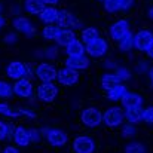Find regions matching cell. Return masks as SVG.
<instances>
[{"label":"cell","instance_id":"74e56055","mask_svg":"<svg viewBox=\"0 0 153 153\" xmlns=\"http://www.w3.org/2000/svg\"><path fill=\"white\" fill-rule=\"evenodd\" d=\"M3 153H19V152H18L15 147H12V146H7V147L3 150Z\"/></svg>","mask_w":153,"mask_h":153},{"label":"cell","instance_id":"f546056e","mask_svg":"<svg viewBox=\"0 0 153 153\" xmlns=\"http://www.w3.org/2000/svg\"><path fill=\"white\" fill-rule=\"evenodd\" d=\"M125 153H146V149L141 143H129L126 147H125Z\"/></svg>","mask_w":153,"mask_h":153},{"label":"cell","instance_id":"277c9868","mask_svg":"<svg viewBox=\"0 0 153 153\" xmlns=\"http://www.w3.org/2000/svg\"><path fill=\"white\" fill-rule=\"evenodd\" d=\"M36 76L42 80V82H52L58 77V71L56 68L51 65V64H46V62H42L37 65L36 68Z\"/></svg>","mask_w":153,"mask_h":153},{"label":"cell","instance_id":"7402d4cb","mask_svg":"<svg viewBox=\"0 0 153 153\" xmlns=\"http://www.w3.org/2000/svg\"><path fill=\"white\" fill-rule=\"evenodd\" d=\"M126 92H128L126 88L119 83V85H116V86L107 89V98L111 100V101H117V100H122V97H123Z\"/></svg>","mask_w":153,"mask_h":153},{"label":"cell","instance_id":"4dcf8cb0","mask_svg":"<svg viewBox=\"0 0 153 153\" xmlns=\"http://www.w3.org/2000/svg\"><path fill=\"white\" fill-rule=\"evenodd\" d=\"M9 135H13V128H12V125H7V123L0 122V141H3V140L7 138Z\"/></svg>","mask_w":153,"mask_h":153},{"label":"cell","instance_id":"d590c367","mask_svg":"<svg viewBox=\"0 0 153 153\" xmlns=\"http://www.w3.org/2000/svg\"><path fill=\"white\" fill-rule=\"evenodd\" d=\"M30 137H31V141L37 143L40 140V132L37 129H30Z\"/></svg>","mask_w":153,"mask_h":153},{"label":"cell","instance_id":"52a82bcc","mask_svg":"<svg viewBox=\"0 0 153 153\" xmlns=\"http://www.w3.org/2000/svg\"><path fill=\"white\" fill-rule=\"evenodd\" d=\"M77 79H79V73L77 70H73L70 67H65V68H61L58 71V80L61 85H65V86H73L77 83Z\"/></svg>","mask_w":153,"mask_h":153},{"label":"cell","instance_id":"2e32d148","mask_svg":"<svg viewBox=\"0 0 153 153\" xmlns=\"http://www.w3.org/2000/svg\"><path fill=\"white\" fill-rule=\"evenodd\" d=\"M56 24L61 28H68L71 25L76 24V18L73 13H70L68 10H58V16H56Z\"/></svg>","mask_w":153,"mask_h":153},{"label":"cell","instance_id":"e575fe53","mask_svg":"<svg viewBox=\"0 0 153 153\" xmlns=\"http://www.w3.org/2000/svg\"><path fill=\"white\" fill-rule=\"evenodd\" d=\"M116 74H117L122 80H128L129 76H131V73H129L128 68H125V67H117V68H116Z\"/></svg>","mask_w":153,"mask_h":153},{"label":"cell","instance_id":"4316f807","mask_svg":"<svg viewBox=\"0 0 153 153\" xmlns=\"http://www.w3.org/2000/svg\"><path fill=\"white\" fill-rule=\"evenodd\" d=\"M119 48H120V51H131L132 49V46H134V36H132V33L129 31V33H126L119 42Z\"/></svg>","mask_w":153,"mask_h":153},{"label":"cell","instance_id":"9c48e42d","mask_svg":"<svg viewBox=\"0 0 153 153\" xmlns=\"http://www.w3.org/2000/svg\"><path fill=\"white\" fill-rule=\"evenodd\" d=\"M13 92H15L18 97L28 98V97H31V94H33V85H31V82H30L28 79L22 77V79H19V80L15 82V85H13Z\"/></svg>","mask_w":153,"mask_h":153},{"label":"cell","instance_id":"44dd1931","mask_svg":"<svg viewBox=\"0 0 153 153\" xmlns=\"http://www.w3.org/2000/svg\"><path fill=\"white\" fill-rule=\"evenodd\" d=\"M40 21H43L45 24H53L56 22V16H58V9H55L53 6H46L40 13Z\"/></svg>","mask_w":153,"mask_h":153},{"label":"cell","instance_id":"7a4b0ae2","mask_svg":"<svg viewBox=\"0 0 153 153\" xmlns=\"http://www.w3.org/2000/svg\"><path fill=\"white\" fill-rule=\"evenodd\" d=\"M82 122L89 126V128H95L102 122V114L98 108L94 107H88L82 111Z\"/></svg>","mask_w":153,"mask_h":153},{"label":"cell","instance_id":"ab89813d","mask_svg":"<svg viewBox=\"0 0 153 153\" xmlns=\"http://www.w3.org/2000/svg\"><path fill=\"white\" fill-rule=\"evenodd\" d=\"M43 1H45L46 6H53V4H56L59 0H43Z\"/></svg>","mask_w":153,"mask_h":153},{"label":"cell","instance_id":"d6a6232c","mask_svg":"<svg viewBox=\"0 0 153 153\" xmlns=\"http://www.w3.org/2000/svg\"><path fill=\"white\" fill-rule=\"evenodd\" d=\"M122 134H123V137H134L137 134V129H135V126L132 123H129V125H125L123 126Z\"/></svg>","mask_w":153,"mask_h":153},{"label":"cell","instance_id":"8fae6325","mask_svg":"<svg viewBox=\"0 0 153 153\" xmlns=\"http://www.w3.org/2000/svg\"><path fill=\"white\" fill-rule=\"evenodd\" d=\"M46 140H48V143H49L51 146L59 147V146H64V144L67 143V135H65V132H62L61 129L53 128V129L46 131Z\"/></svg>","mask_w":153,"mask_h":153},{"label":"cell","instance_id":"cb8c5ba5","mask_svg":"<svg viewBox=\"0 0 153 153\" xmlns=\"http://www.w3.org/2000/svg\"><path fill=\"white\" fill-rule=\"evenodd\" d=\"M122 82V79L116 74V73H108V74H104L101 77V85L105 89H110L116 85H119Z\"/></svg>","mask_w":153,"mask_h":153},{"label":"cell","instance_id":"7bdbcfd3","mask_svg":"<svg viewBox=\"0 0 153 153\" xmlns=\"http://www.w3.org/2000/svg\"><path fill=\"white\" fill-rule=\"evenodd\" d=\"M4 22H6V21H4V18H3V16L0 15V28H1V27L4 25Z\"/></svg>","mask_w":153,"mask_h":153},{"label":"cell","instance_id":"60d3db41","mask_svg":"<svg viewBox=\"0 0 153 153\" xmlns=\"http://www.w3.org/2000/svg\"><path fill=\"white\" fill-rule=\"evenodd\" d=\"M146 53H147V55H149L150 58H153V42H152V45L149 46V49L146 51Z\"/></svg>","mask_w":153,"mask_h":153},{"label":"cell","instance_id":"5bb4252c","mask_svg":"<svg viewBox=\"0 0 153 153\" xmlns=\"http://www.w3.org/2000/svg\"><path fill=\"white\" fill-rule=\"evenodd\" d=\"M89 65V59L83 55H77V56H68L65 59V67H70L73 70H85Z\"/></svg>","mask_w":153,"mask_h":153},{"label":"cell","instance_id":"6da1fadb","mask_svg":"<svg viewBox=\"0 0 153 153\" xmlns=\"http://www.w3.org/2000/svg\"><path fill=\"white\" fill-rule=\"evenodd\" d=\"M123 117H125V113L119 107H110L102 113V122L110 128L119 126L123 122Z\"/></svg>","mask_w":153,"mask_h":153},{"label":"cell","instance_id":"ba28073f","mask_svg":"<svg viewBox=\"0 0 153 153\" xmlns=\"http://www.w3.org/2000/svg\"><path fill=\"white\" fill-rule=\"evenodd\" d=\"M86 52L91 55V56H95V58H98V56H102L105 52H107V42L101 39V37H98V39H95V40H92V42H89V43H86Z\"/></svg>","mask_w":153,"mask_h":153},{"label":"cell","instance_id":"b9f144b4","mask_svg":"<svg viewBox=\"0 0 153 153\" xmlns=\"http://www.w3.org/2000/svg\"><path fill=\"white\" fill-rule=\"evenodd\" d=\"M6 39H7V40H9V42H12V40H13V42H15V39H16V37H15V36H13V34H9V36H7V37H6Z\"/></svg>","mask_w":153,"mask_h":153},{"label":"cell","instance_id":"e0dca14e","mask_svg":"<svg viewBox=\"0 0 153 153\" xmlns=\"http://www.w3.org/2000/svg\"><path fill=\"white\" fill-rule=\"evenodd\" d=\"M13 27H15L18 31H21V33H24V34H28V36L34 31L33 24H31L30 19L25 18V16H18L16 19H13Z\"/></svg>","mask_w":153,"mask_h":153},{"label":"cell","instance_id":"603a6c76","mask_svg":"<svg viewBox=\"0 0 153 153\" xmlns=\"http://www.w3.org/2000/svg\"><path fill=\"white\" fill-rule=\"evenodd\" d=\"M122 104L123 107H131V105H141L143 104V98L138 95V94H134V92H126L123 97H122Z\"/></svg>","mask_w":153,"mask_h":153},{"label":"cell","instance_id":"ffe728a7","mask_svg":"<svg viewBox=\"0 0 153 153\" xmlns=\"http://www.w3.org/2000/svg\"><path fill=\"white\" fill-rule=\"evenodd\" d=\"M45 7H46V4H45L43 0H25L24 1L25 12H28L31 15H39Z\"/></svg>","mask_w":153,"mask_h":153},{"label":"cell","instance_id":"ac0fdd59","mask_svg":"<svg viewBox=\"0 0 153 153\" xmlns=\"http://www.w3.org/2000/svg\"><path fill=\"white\" fill-rule=\"evenodd\" d=\"M125 117L128 119L129 123H137V122L143 120V110H141V105H131V107H126V110H125Z\"/></svg>","mask_w":153,"mask_h":153},{"label":"cell","instance_id":"7dc6e473","mask_svg":"<svg viewBox=\"0 0 153 153\" xmlns=\"http://www.w3.org/2000/svg\"><path fill=\"white\" fill-rule=\"evenodd\" d=\"M101 1H105V0H101Z\"/></svg>","mask_w":153,"mask_h":153},{"label":"cell","instance_id":"f6af8a7d","mask_svg":"<svg viewBox=\"0 0 153 153\" xmlns=\"http://www.w3.org/2000/svg\"><path fill=\"white\" fill-rule=\"evenodd\" d=\"M149 16H150V18L153 19V6L150 7V10H149Z\"/></svg>","mask_w":153,"mask_h":153},{"label":"cell","instance_id":"4fadbf2b","mask_svg":"<svg viewBox=\"0 0 153 153\" xmlns=\"http://www.w3.org/2000/svg\"><path fill=\"white\" fill-rule=\"evenodd\" d=\"M134 0H105L104 1V9L107 12H119V10H126L131 7Z\"/></svg>","mask_w":153,"mask_h":153},{"label":"cell","instance_id":"5b68a950","mask_svg":"<svg viewBox=\"0 0 153 153\" xmlns=\"http://www.w3.org/2000/svg\"><path fill=\"white\" fill-rule=\"evenodd\" d=\"M58 94V89L56 86L52 83V82H43L39 88H37V97L45 102H51L55 100Z\"/></svg>","mask_w":153,"mask_h":153},{"label":"cell","instance_id":"7c38bea8","mask_svg":"<svg viewBox=\"0 0 153 153\" xmlns=\"http://www.w3.org/2000/svg\"><path fill=\"white\" fill-rule=\"evenodd\" d=\"M25 70H27V65H24L21 61H13L7 65L6 68V73L10 79L13 80H19L25 76Z\"/></svg>","mask_w":153,"mask_h":153},{"label":"cell","instance_id":"1f68e13d","mask_svg":"<svg viewBox=\"0 0 153 153\" xmlns=\"http://www.w3.org/2000/svg\"><path fill=\"white\" fill-rule=\"evenodd\" d=\"M12 92H13V88L9 83L0 80V98H7L12 95Z\"/></svg>","mask_w":153,"mask_h":153},{"label":"cell","instance_id":"8992f818","mask_svg":"<svg viewBox=\"0 0 153 153\" xmlns=\"http://www.w3.org/2000/svg\"><path fill=\"white\" fill-rule=\"evenodd\" d=\"M94 149H95V144L91 137L80 135V137L74 138V141H73V150L76 153H92Z\"/></svg>","mask_w":153,"mask_h":153},{"label":"cell","instance_id":"d4e9b609","mask_svg":"<svg viewBox=\"0 0 153 153\" xmlns=\"http://www.w3.org/2000/svg\"><path fill=\"white\" fill-rule=\"evenodd\" d=\"M65 51L68 53V56H77V55H83L85 48H83V43L80 40H73L68 46H65Z\"/></svg>","mask_w":153,"mask_h":153},{"label":"cell","instance_id":"ee69618b","mask_svg":"<svg viewBox=\"0 0 153 153\" xmlns=\"http://www.w3.org/2000/svg\"><path fill=\"white\" fill-rule=\"evenodd\" d=\"M149 74H150V80H152V85H153V67L150 68V73Z\"/></svg>","mask_w":153,"mask_h":153},{"label":"cell","instance_id":"3957f363","mask_svg":"<svg viewBox=\"0 0 153 153\" xmlns=\"http://www.w3.org/2000/svg\"><path fill=\"white\" fill-rule=\"evenodd\" d=\"M153 42V33L149 30H140L134 36V46L141 52H146Z\"/></svg>","mask_w":153,"mask_h":153},{"label":"cell","instance_id":"836d02e7","mask_svg":"<svg viewBox=\"0 0 153 153\" xmlns=\"http://www.w3.org/2000/svg\"><path fill=\"white\" fill-rule=\"evenodd\" d=\"M143 120L147 123H153V107H147L143 110Z\"/></svg>","mask_w":153,"mask_h":153},{"label":"cell","instance_id":"484cf974","mask_svg":"<svg viewBox=\"0 0 153 153\" xmlns=\"http://www.w3.org/2000/svg\"><path fill=\"white\" fill-rule=\"evenodd\" d=\"M27 110H21V108H12L7 104H0V113L4 116H10V117H18L21 114H25Z\"/></svg>","mask_w":153,"mask_h":153},{"label":"cell","instance_id":"f35d334b","mask_svg":"<svg viewBox=\"0 0 153 153\" xmlns=\"http://www.w3.org/2000/svg\"><path fill=\"white\" fill-rule=\"evenodd\" d=\"M55 49H53V48H51V49H48V51H46V55H48V56H49V58H55Z\"/></svg>","mask_w":153,"mask_h":153},{"label":"cell","instance_id":"83f0119b","mask_svg":"<svg viewBox=\"0 0 153 153\" xmlns=\"http://www.w3.org/2000/svg\"><path fill=\"white\" fill-rule=\"evenodd\" d=\"M98 37H100V33H98V30L94 28V27H88V28H85V30L82 31V40H83L85 43H89V42L98 39Z\"/></svg>","mask_w":153,"mask_h":153},{"label":"cell","instance_id":"9a60e30c","mask_svg":"<svg viewBox=\"0 0 153 153\" xmlns=\"http://www.w3.org/2000/svg\"><path fill=\"white\" fill-rule=\"evenodd\" d=\"M13 140L18 146H28L31 143V137H30V129H25L24 126H16L13 131Z\"/></svg>","mask_w":153,"mask_h":153},{"label":"cell","instance_id":"f1b7e54d","mask_svg":"<svg viewBox=\"0 0 153 153\" xmlns=\"http://www.w3.org/2000/svg\"><path fill=\"white\" fill-rule=\"evenodd\" d=\"M59 30H61V27L48 24V25L43 28V37L48 39V40H55L56 36H58V33H59Z\"/></svg>","mask_w":153,"mask_h":153},{"label":"cell","instance_id":"30bf717a","mask_svg":"<svg viewBox=\"0 0 153 153\" xmlns=\"http://www.w3.org/2000/svg\"><path fill=\"white\" fill-rule=\"evenodd\" d=\"M126 33H129V24L128 21L125 19H120V21H116L111 27H110V36L113 40L119 42Z\"/></svg>","mask_w":153,"mask_h":153},{"label":"cell","instance_id":"8d00e7d4","mask_svg":"<svg viewBox=\"0 0 153 153\" xmlns=\"http://www.w3.org/2000/svg\"><path fill=\"white\" fill-rule=\"evenodd\" d=\"M146 70H147V64H146V62H138V65H137V71L143 73V71H146Z\"/></svg>","mask_w":153,"mask_h":153},{"label":"cell","instance_id":"d6986e66","mask_svg":"<svg viewBox=\"0 0 153 153\" xmlns=\"http://www.w3.org/2000/svg\"><path fill=\"white\" fill-rule=\"evenodd\" d=\"M55 40L61 46H68L73 40H76V34H74V31H71L68 28H61Z\"/></svg>","mask_w":153,"mask_h":153},{"label":"cell","instance_id":"bcb514c9","mask_svg":"<svg viewBox=\"0 0 153 153\" xmlns=\"http://www.w3.org/2000/svg\"><path fill=\"white\" fill-rule=\"evenodd\" d=\"M0 12H1V3H0Z\"/></svg>","mask_w":153,"mask_h":153}]
</instances>
